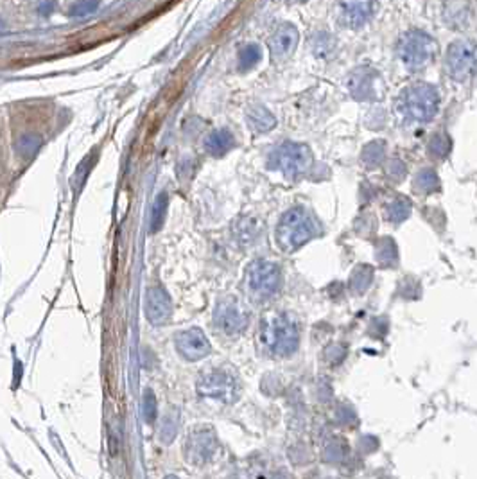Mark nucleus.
<instances>
[{"instance_id": "21", "label": "nucleus", "mask_w": 477, "mask_h": 479, "mask_svg": "<svg viewBox=\"0 0 477 479\" xmlns=\"http://www.w3.org/2000/svg\"><path fill=\"white\" fill-rule=\"evenodd\" d=\"M389 214H391V217L395 221L404 219V217L409 214V203L404 200V198H398V200L391 203V212Z\"/></svg>"}, {"instance_id": "6", "label": "nucleus", "mask_w": 477, "mask_h": 479, "mask_svg": "<svg viewBox=\"0 0 477 479\" xmlns=\"http://www.w3.org/2000/svg\"><path fill=\"white\" fill-rule=\"evenodd\" d=\"M445 72L458 83H467L476 76V45L472 42H456L447 49L443 61Z\"/></svg>"}, {"instance_id": "11", "label": "nucleus", "mask_w": 477, "mask_h": 479, "mask_svg": "<svg viewBox=\"0 0 477 479\" xmlns=\"http://www.w3.org/2000/svg\"><path fill=\"white\" fill-rule=\"evenodd\" d=\"M176 345L179 347L181 354L187 356L188 359H200V357L207 356L210 350L209 341L204 340V336L200 331H188L179 334Z\"/></svg>"}, {"instance_id": "14", "label": "nucleus", "mask_w": 477, "mask_h": 479, "mask_svg": "<svg viewBox=\"0 0 477 479\" xmlns=\"http://www.w3.org/2000/svg\"><path fill=\"white\" fill-rule=\"evenodd\" d=\"M248 126L252 127L255 133H266L271 132L273 127L277 126V119L275 115L262 104H253L246 113Z\"/></svg>"}, {"instance_id": "13", "label": "nucleus", "mask_w": 477, "mask_h": 479, "mask_svg": "<svg viewBox=\"0 0 477 479\" xmlns=\"http://www.w3.org/2000/svg\"><path fill=\"white\" fill-rule=\"evenodd\" d=\"M145 313H147V318L153 320V323H162L163 320L169 318L170 314V304L169 298L163 291H158L153 289L147 295V301H145Z\"/></svg>"}, {"instance_id": "15", "label": "nucleus", "mask_w": 477, "mask_h": 479, "mask_svg": "<svg viewBox=\"0 0 477 479\" xmlns=\"http://www.w3.org/2000/svg\"><path fill=\"white\" fill-rule=\"evenodd\" d=\"M262 58V49L255 43H248L244 45L237 56V67L241 72H246V70H252L257 63Z\"/></svg>"}, {"instance_id": "16", "label": "nucleus", "mask_w": 477, "mask_h": 479, "mask_svg": "<svg viewBox=\"0 0 477 479\" xmlns=\"http://www.w3.org/2000/svg\"><path fill=\"white\" fill-rule=\"evenodd\" d=\"M40 146H42V139H40L38 135H34V133H26V135H22L20 139H18L17 151L20 157L31 158L34 153H36V151H38Z\"/></svg>"}, {"instance_id": "9", "label": "nucleus", "mask_w": 477, "mask_h": 479, "mask_svg": "<svg viewBox=\"0 0 477 479\" xmlns=\"http://www.w3.org/2000/svg\"><path fill=\"white\" fill-rule=\"evenodd\" d=\"M280 272L271 262H255L248 272V284L257 295H271L278 288Z\"/></svg>"}, {"instance_id": "23", "label": "nucleus", "mask_w": 477, "mask_h": 479, "mask_svg": "<svg viewBox=\"0 0 477 479\" xmlns=\"http://www.w3.org/2000/svg\"><path fill=\"white\" fill-rule=\"evenodd\" d=\"M52 8H54V2H45V4H42L40 6V13H43L45 17H49V15L52 13Z\"/></svg>"}, {"instance_id": "7", "label": "nucleus", "mask_w": 477, "mask_h": 479, "mask_svg": "<svg viewBox=\"0 0 477 479\" xmlns=\"http://www.w3.org/2000/svg\"><path fill=\"white\" fill-rule=\"evenodd\" d=\"M350 95L357 101H375L382 95L384 83L377 70L368 67L355 68L346 81Z\"/></svg>"}, {"instance_id": "17", "label": "nucleus", "mask_w": 477, "mask_h": 479, "mask_svg": "<svg viewBox=\"0 0 477 479\" xmlns=\"http://www.w3.org/2000/svg\"><path fill=\"white\" fill-rule=\"evenodd\" d=\"M167 210V194L160 192L153 205V214H151V232H158L163 226V219H165Z\"/></svg>"}, {"instance_id": "8", "label": "nucleus", "mask_w": 477, "mask_h": 479, "mask_svg": "<svg viewBox=\"0 0 477 479\" xmlns=\"http://www.w3.org/2000/svg\"><path fill=\"white\" fill-rule=\"evenodd\" d=\"M300 42V33L298 29L293 26V24H280V26L275 29V33L269 36V54H271L273 63H282V61H287L291 56L294 54L296 47Z\"/></svg>"}, {"instance_id": "22", "label": "nucleus", "mask_w": 477, "mask_h": 479, "mask_svg": "<svg viewBox=\"0 0 477 479\" xmlns=\"http://www.w3.org/2000/svg\"><path fill=\"white\" fill-rule=\"evenodd\" d=\"M144 416L147 422H153L156 416V404H154V397L151 391H147L144 397Z\"/></svg>"}, {"instance_id": "5", "label": "nucleus", "mask_w": 477, "mask_h": 479, "mask_svg": "<svg viewBox=\"0 0 477 479\" xmlns=\"http://www.w3.org/2000/svg\"><path fill=\"white\" fill-rule=\"evenodd\" d=\"M379 0H334V20L343 29H361L375 17Z\"/></svg>"}, {"instance_id": "20", "label": "nucleus", "mask_w": 477, "mask_h": 479, "mask_svg": "<svg viewBox=\"0 0 477 479\" xmlns=\"http://www.w3.org/2000/svg\"><path fill=\"white\" fill-rule=\"evenodd\" d=\"M438 149H442V151H439L442 157H445V155L448 153V149H451V140L445 135H436L435 139L430 140V151L436 155L438 153Z\"/></svg>"}, {"instance_id": "10", "label": "nucleus", "mask_w": 477, "mask_h": 479, "mask_svg": "<svg viewBox=\"0 0 477 479\" xmlns=\"http://www.w3.org/2000/svg\"><path fill=\"white\" fill-rule=\"evenodd\" d=\"M262 338H264L266 343H268L275 352H282V350L289 352L291 348H294L296 331H294V327L291 325V323H287L286 320L277 318L266 327V331L262 332Z\"/></svg>"}, {"instance_id": "12", "label": "nucleus", "mask_w": 477, "mask_h": 479, "mask_svg": "<svg viewBox=\"0 0 477 479\" xmlns=\"http://www.w3.org/2000/svg\"><path fill=\"white\" fill-rule=\"evenodd\" d=\"M235 146V136L230 129H216L204 139V151L210 157H225Z\"/></svg>"}, {"instance_id": "19", "label": "nucleus", "mask_w": 477, "mask_h": 479, "mask_svg": "<svg viewBox=\"0 0 477 479\" xmlns=\"http://www.w3.org/2000/svg\"><path fill=\"white\" fill-rule=\"evenodd\" d=\"M99 8V0H77L76 4H72V8H70V17H76V18H81V17H86V15H92L94 11H97Z\"/></svg>"}, {"instance_id": "24", "label": "nucleus", "mask_w": 477, "mask_h": 479, "mask_svg": "<svg viewBox=\"0 0 477 479\" xmlns=\"http://www.w3.org/2000/svg\"><path fill=\"white\" fill-rule=\"evenodd\" d=\"M167 479H176V478H167Z\"/></svg>"}, {"instance_id": "18", "label": "nucleus", "mask_w": 477, "mask_h": 479, "mask_svg": "<svg viewBox=\"0 0 477 479\" xmlns=\"http://www.w3.org/2000/svg\"><path fill=\"white\" fill-rule=\"evenodd\" d=\"M414 187L420 192H435L438 189V176H436L435 171L430 169L420 171L417 174V180H414Z\"/></svg>"}, {"instance_id": "3", "label": "nucleus", "mask_w": 477, "mask_h": 479, "mask_svg": "<svg viewBox=\"0 0 477 479\" xmlns=\"http://www.w3.org/2000/svg\"><path fill=\"white\" fill-rule=\"evenodd\" d=\"M314 157L309 146L300 142H284L269 155V167L286 178L298 180L312 169Z\"/></svg>"}, {"instance_id": "4", "label": "nucleus", "mask_w": 477, "mask_h": 479, "mask_svg": "<svg viewBox=\"0 0 477 479\" xmlns=\"http://www.w3.org/2000/svg\"><path fill=\"white\" fill-rule=\"evenodd\" d=\"M314 233L316 225L311 214L303 207H294L282 217L277 228V239L284 250L291 251L305 244L309 239L314 237Z\"/></svg>"}, {"instance_id": "2", "label": "nucleus", "mask_w": 477, "mask_h": 479, "mask_svg": "<svg viewBox=\"0 0 477 479\" xmlns=\"http://www.w3.org/2000/svg\"><path fill=\"white\" fill-rule=\"evenodd\" d=\"M398 110L409 120L429 123L439 110L438 90L427 83H414L407 86L398 97Z\"/></svg>"}, {"instance_id": "1", "label": "nucleus", "mask_w": 477, "mask_h": 479, "mask_svg": "<svg viewBox=\"0 0 477 479\" xmlns=\"http://www.w3.org/2000/svg\"><path fill=\"white\" fill-rule=\"evenodd\" d=\"M398 58L411 72L426 70L438 54V43L429 33L422 29H411L404 33L396 45Z\"/></svg>"}]
</instances>
